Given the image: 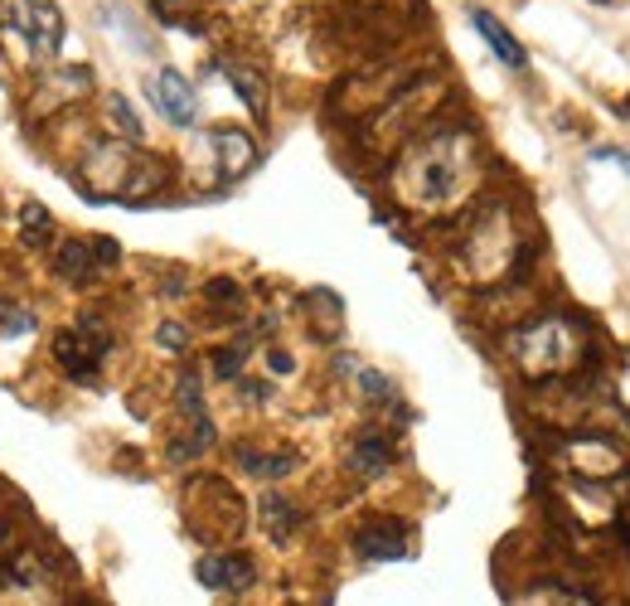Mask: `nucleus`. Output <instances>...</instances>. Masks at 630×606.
<instances>
[{
    "instance_id": "17",
    "label": "nucleus",
    "mask_w": 630,
    "mask_h": 606,
    "mask_svg": "<svg viewBox=\"0 0 630 606\" xmlns=\"http://www.w3.org/2000/svg\"><path fill=\"white\" fill-rule=\"evenodd\" d=\"M306 316L315 325V335L320 340H335L340 335V325H345V306H340V296L335 291H311L306 296Z\"/></svg>"
},
{
    "instance_id": "15",
    "label": "nucleus",
    "mask_w": 630,
    "mask_h": 606,
    "mask_svg": "<svg viewBox=\"0 0 630 606\" xmlns=\"http://www.w3.org/2000/svg\"><path fill=\"white\" fill-rule=\"evenodd\" d=\"M470 25H476V30H480V39H486V44H490V49H494V54H500V59H504V63H510V69H528V54H524V44H520V39H514V35H510V30H504V25H500V20H494V15H490V10H480V5H476V10H470Z\"/></svg>"
},
{
    "instance_id": "6",
    "label": "nucleus",
    "mask_w": 630,
    "mask_h": 606,
    "mask_svg": "<svg viewBox=\"0 0 630 606\" xmlns=\"http://www.w3.org/2000/svg\"><path fill=\"white\" fill-rule=\"evenodd\" d=\"M107 350H112V335L97 316H83L73 330H59V340H54V359H59V369L73 384H97V369H103Z\"/></svg>"
},
{
    "instance_id": "8",
    "label": "nucleus",
    "mask_w": 630,
    "mask_h": 606,
    "mask_svg": "<svg viewBox=\"0 0 630 606\" xmlns=\"http://www.w3.org/2000/svg\"><path fill=\"white\" fill-rule=\"evenodd\" d=\"M354 548H359V558H369V563H398V558L412 553V524L369 520L364 529L354 534Z\"/></svg>"
},
{
    "instance_id": "16",
    "label": "nucleus",
    "mask_w": 630,
    "mask_h": 606,
    "mask_svg": "<svg viewBox=\"0 0 630 606\" xmlns=\"http://www.w3.org/2000/svg\"><path fill=\"white\" fill-rule=\"evenodd\" d=\"M223 78L238 88V97H243L247 107H253V117H267V83H262V73H257L253 63L229 59V63H223Z\"/></svg>"
},
{
    "instance_id": "2",
    "label": "nucleus",
    "mask_w": 630,
    "mask_h": 606,
    "mask_svg": "<svg viewBox=\"0 0 630 606\" xmlns=\"http://www.w3.org/2000/svg\"><path fill=\"white\" fill-rule=\"evenodd\" d=\"M520 257H524V233L504 199H490V205H480L476 214L460 223L456 272L466 277V282H476V287L504 282V277L520 267Z\"/></svg>"
},
{
    "instance_id": "10",
    "label": "nucleus",
    "mask_w": 630,
    "mask_h": 606,
    "mask_svg": "<svg viewBox=\"0 0 630 606\" xmlns=\"http://www.w3.org/2000/svg\"><path fill=\"white\" fill-rule=\"evenodd\" d=\"M205 145L213 155V175H219V179H238V175L253 171V161H257L253 137L238 131V127H213L205 137Z\"/></svg>"
},
{
    "instance_id": "25",
    "label": "nucleus",
    "mask_w": 630,
    "mask_h": 606,
    "mask_svg": "<svg viewBox=\"0 0 630 606\" xmlns=\"http://www.w3.org/2000/svg\"><path fill=\"white\" fill-rule=\"evenodd\" d=\"M267 364H272L277 374H291V354L287 350H272V354H267Z\"/></svg>"
},
{
    "instance_id": "7",
    "label": "nucleus",
    "mask_w": 630,
    "mask_h": 606,
    "mask_svg": "<svg viewBox=\"0 0 630 606\" xmlns=\"http://www.w3.org/2000/svg\"><path fill=\"white\" fill-rule=\"evenodd\" d=\"M558 462L578 480H587V486H606V480L626 476L621 446H611L606 436H568V442L558 446Z\"/></svg>"
},
{
    "instance_id": "18",
    "label": "nucleus",
    "mask_w": 630,
    "mask_h": 606,
    "mask_svg": "<svg viewBox=\"0 0 630 606\" xmlns=\"http://www.w3.org/2000/svg\"><path fill=\"white\" fill-rule=\"evenodd\" d=\"M49 238H54V219H49V209L30 199V205L20 209V243H25V248H49Z\"/></svg>"
},
{
    "instance_id": "23",
    "label": "nucleus",
    "mask_w": 630,
    "mask_h": 606,
    "mask_svg": "<svg viewBox=\"0 0 630 606\" xmlns=\"http://www.w3.org/2000/svg\"><path fill=\"white\" fill-rule=\"evenodd\" d=\"M161 350H171V354H185L189 350V330H185V325H175V321L161 325Z\"/></svg>"
},
{
    "instance_id": "24",
    "label": "nucleus",
    "mask_w": 630,
    "mask_h": 606,
    "mask_svg": "<svg viewBox=\"0 0 630 606\" xmlns=\"http://www.w3.org/2000/svg\"><path fill=\"white\" fill-rule=\"evenodd\" d=\"M359 388H364L369 398H388V393H393V384H388L384 374H374V369H364V374H359Z\"/></svg>"
},
{
    "instance_id": "11",
    "label": "nucleus",
    "mask_w": 630,
    "mask_h": 606,
    "mask_svg": "<svg viewBox=\"0 0 630 606\" xmlns=\"http://www.w3.org/2000/svg\"><path fill=\"white\" fill-rule=\"evenodd\" d=\"M97 253H103V243H88V238H63V243H59V253H54V272H59L63 282H73V287L97 282V272H103V263H97Z\"/></svg>"
},
{
    "instance_id": "12",
    "label": "nucleus",
    "mask_w": 630,
    "mask_h": 606,
    "mask_svg": "<svg viewBox=\"0 0 630 606\" xmlns=\"http://www.w3.org/2000/svg\"><path fill=\"white\" fill-rule=\"evenodd\" d=\"M253 563H247L243 553H209L199 558V582L213 592H247L253 587Z\"/></svg>"
},
{
    "instance_id": "19",
    "label": "nucleus",
    "mask_w": 630,
    "mask_h": 606,
    "mask_svg": "<svg viewBox=\"0 0 630 606\" xmlns=\"http://www.w3.org/2000/svg\"><path fill=\"white\" fill-rule=\"evenodd\" d=\"M296 466H301L296 452H247L243 446V470H253V476L277 480V476H291Z\"/></svg>"
},
{
    "instance_id": "3",
    "label": "nucleus",
    "mask_w": 630,
    "mask_h": 606,
    "mask_svg": "<svg viewBox=\"0 0 630 606\" xmlns=\"http://www.w3.org/2000/svg\"><path fill=\"white\" fill-rule=\"evenodd\" d=\"M504 350H510V359L524 369L528 378H558V374H572V369L582 364L587 340H582L578 321H568V316H538V321L520 325V330H510Z\"/></svg>"
},
{
    "instance_id": "5",
    "label": "nucleus",
    "mask_w": 630,
    "mask_h": 606,
    "mask_svg": "<svg viewBox=\"0 0 630 606\" xmlns=\"http://www.w3.org/2000/svg\"><path fill=\"white\" fill-rule=\"evenodd\" d=\"M0 30L30 49V59L49 63L63 49V10L54 0H0Z\"/></svg>"
},
{
    "instance_id": "21",
    "label": "nucleus",
    "mask_w": 630,
    "mask_h": 606,
    "mask_svg": "<svg viewBox=\"0 0 630 606\" xmlns=\"http://www.w3.org/2000/svg\"><path fill=\"white\" fill-rule=\"evenodd\" d=\"M243 359H247V345H233V350H219L209 359L213 378H243Z\"/></svg>"
},
{
    "instance_id": "4",
    "label": "nucleus",
    "mask_w": 630,
    "mask_h": 606,
    "mask_svg": "<svg viewBox=\"0 0 630 606\" xmlns=\"http://www.w3.org/2000/svg\"><path fill=\"white\" fill-rule=\"evenodd\" d=\"M185 524L195 529V538H205V544H233L247 524V510L229 480L199 476V480H189V490H185Z\"/></svg>"
},
{
    "instance_id": "26",
    "label": "nucleus",
    "mask_w": 630,
    "mask_h": 606,
    "mask_svg": "<svg viewBox=\"0 0 630 606\" xmlns=\"http://www.w3.org/2000/svg\"><path fill=\"white\" fill-rule=\"evenodd\" d=\"M592 5H616V0H592Z\"/></svg>"
},
{
    "instance_id": "13",
    "label": "nucleus",
    "mask_w": 630,
    "mask_h": 606,
    "mask_svg": "<svg viewBox=\"0 0 630 606\" xmlns=\"http://www.w3.org/2000/svg\"><path fill=\"white\" fill-rule=\"evenodd\" d=\"M388 462H393V446L384 432H359L350 442V452H345V466H350V476H359V480L384 476Z\"/></svg>"
},
{
    "instance_id": "20",
    "label": "nucleus",
    "mask_w": 630,
    "mask_h": 606,
    "mask_svg": "<svg viewBox=\"0 0 630 606\" xmlns=\"http://www.w3.org/2000/svg\"><path fill=\"white\" fill-rule=\"evenodd\" d=\"M103 117L112 121V127H117V137L127 141V145H141L145 131H141V117H137V112H131L127 97H117V93H112L107 103H103Z\"/></svg>"
},
{
    "instance_id": "22",
    "label": "nucleus",
    "mask_w": 630,
    "mask_h": 606,
    "mask_svg": "<svg viewBox=\"0 0 630 606\" xmlns=\"http://www.w3.org/2000/svg\"><path fill=\"white\" fill-rule=\"evenodd\" d=\"M209 301H213V306H219V311H229V316H238V311H243V291L233 287L229 277H219V282H209Z\"/></svg>"
},
{
    "instance_id": "9",
    "label": "nucleus",
    "mask_w": 630,
    "mask_h": 606,
    "mask_svg": "<svg viewBox=\"0 0 630 606\" xmlns=\"http://www.w3.org/2000/svg\"><path fill=\"white\" fill-rule=\"evenodd\" d=\"M151 103L161 107V117L171 121V127H195L199 121V97L179 69H161L151 78Z\"/></svg>"
},
{
    "instance_id": "14",
    "label": "nucleus",
    "mask_w": 630,
    "mask_h": 606,
    "mask_svg": "<svg viewBox=\"0 0 630 606\" xmlns=\"http://www.w3.org/2000/svg\"><path fill=\"white\" fill-rule=\"evenodd\" d=\"M257 514H262V529L272 534L277 544H287V538L301 529V520H306V514H301V504L291 500V496H277V490H267V496L257 500Z\"/></svg>"
},
{
    "instance_id": "1",
    "label": "nucleus",
    "mask_w": 630,
    "mask_h": 606,
    "mask_svg": "<svg viewBox=\"0 0 630 606\" xmlns=\"http://www.w3.org/2000/svg\"><path fill=\"white\" fill-rule=\"evenodd\" d=\"M480 189V145L460 127H436L402 141V155L393 165V195L402 209L422 219L456 214Z\"/></svg>"
}]
</instances>
